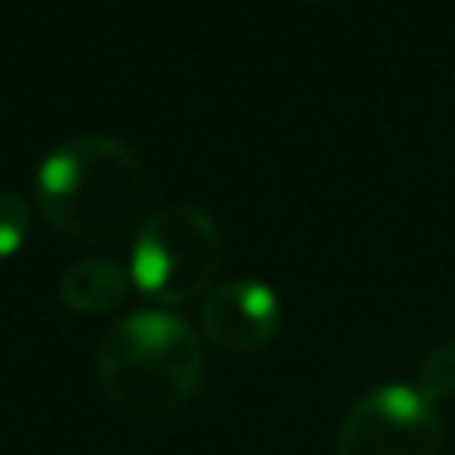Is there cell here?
I'll return each instance as SVG.
<instances>
[{
  "instance_id": "obj_1",
  "label": "cell",
  "mask_w": 455,
  "mask_h": 455,
  "mask_svg": "<svg viewBox=\"0 0 455 455\" xmlns=\"http://www.w3.org/2000/svg\"><path fill=\"white\" fill-rule=\"evenodd\" d=\"M36 196L46 220L78 242L110 245L132 235L146 210V171L128 142L85 132L57 142L39 171Z\"/></svg>"
},
{
  "instance_id": "obj_2",
  "label": "cell",
  "mask_w": 455,
  "mask_h": 455,
  "mask_svg": "<svg viewBox=\"0 0 455 455\" xmlns=\"http://www.w3.org/2000/svg\"><path fill=\"white\" fill-rule=\"evenodd\" d=\"M203 377L199 334L174 313L139 309L121 316L96 348V380L128 416L178 412Z\"/></svg>"
},
{
  "instance_id": "obj_3",
  "label": "cell",
  "mask_w": 455,
  "mask_h": 455,
  "mask_svg": "<svg viewBox=\"0 0 455 455\" xmlns=\"http://www.w3.org/2000/svg\"><path fill=\"white\" fill-rule=\"evenodd\" d=\"M220 267V231L192 203H171L149 213L132 245V284L164 306L203 295Z\"/></svg>"
},
{
  "instance_id": "obj_4",
  "label": "cell",
  "mask_w": 455,
  "mask_h": 455,
  "mask_svg": "<svg viewBox=\"0 0 455 455\" xmlns=\"http://www.w3.org/2000/svg\"><path fill=\"white\" fill-rule=\"evenodd\" d=\"M441 419L409 384L366 391L338 427V455H437Z\"/></svg>"
},
{
  "instance_id": "obj_5",
  "label": "cell",
  "mask_w": 455,
  "mask_h": 455,
  "mask_svg": "<svg viewBox=\"0 0 455 455\" xmlns=\"http://www.w3.org/2000/svg\"><path fill=\"white\" fill-rule=\"evenodd\" d=\"M281 306L270 284L256 277H235L217 284L199 309L203 334L224 352H256L274 338Z\"/></svg>"
},
{
  "instance_id": "obj_6",
  "label": "cell",
  "mask_w": 455,
  "mask_h": 455,
  "mask_svg": "<svg viewBox=\"0 0 455 455\" xmlns=\"http://www.w3.org/2000/svg\"><path fill=\"white\" fill-rule=\"evenodd\" d=\"M128 284H132V274L121 263L89 256L64 267L57 291H60V302L75 313H110L114 306L124 302Z\"/></svg>"
},
{
  "instance_id": "obj_7",
  "label": "cell",
  "mask_w": 455,
  "mask_h": 455,
  "mask_svg": "<svg viewBox=\"0 0 455 455\" xmlns=\"http://www.w3.org/2000/svg\"><path fill=\"white\" fill-rule=\"evenodd\" d=\"M416 391L434 405L455 395V338H448L427 352V359L419 363Z\"/></svg>"
},
{
  "instance_id": "obj_8",
  "label": "cell",
  "mask_w": 455,
  "mask_h": 455,
  "mask_svg": "<svg viewBox=\"0 0 455 455\" xmlns=\"http://www.w3.org/2000/svg\"><path fill=\"white\" fill-rule=\"evenodd\" d=\"M28 206L14 192H0V259L11 256L28 235Z\"/></svg>"
},
{
  "instance_id": "obj_9",
  "label": "cell",
  "mask_w": 455,
  "mask_h": 455,
  "mask_svg": "<svg viewBox=\"0 0 455 455\" xmlns=\"http://www.w3.org/2000/svg\"><path fill=\"white\" fill-rule=\"evenodd\" d=\"M313 4H331V0H313Z\"/></svg>"
}]
</instances>
